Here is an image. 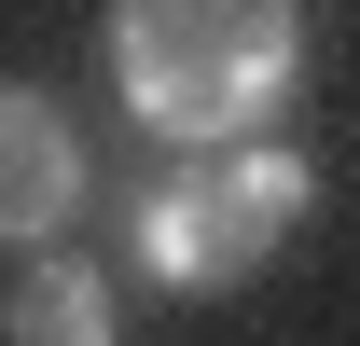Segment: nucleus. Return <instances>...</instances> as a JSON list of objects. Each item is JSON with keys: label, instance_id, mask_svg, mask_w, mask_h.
Instances as JSON below:
<instances>
[{"label": "nucleus", "instance_id": "1", "mask_svg": "<svg viewBox=\"0 0 360 346\" xmlns=\"http://www.w3.org/2000/svg\"><path fill=\"white\" fill-rule=\"evenodd\" d=\"M111 84L139 139H250L305 84V0H111Z\"/></svg>", "mask_w": 360, "mask_h": 346}, {"label": "nucleus", "instance_id": "2", "mask_svg": "<svg viewBox=\"0 0 360 346\" xmlns=\"http://www.w3.org/2000/svg\"><path fill=\"white\" fill-rule=\"evenodd\" d=\"M319 167L291 139H180V167L139 194V263L167 277V291H236V277H264L277 236L305 222Z\"/></svg>", "mask_w": 360, "mask_h": 346}, {"label": "nucleus", "instance_id": "3", "mask_svg": "<svg viewBox=\"0 0 360 346\" xmlns=\"http://www.w3.org/2000/svg\"><path fill=\"white\" fill-rule=\"evenodd\" d=\"M84 125L42 84H0V250H56L84 222Z\"/></svg>", "mask_w": 360, "mask_h": 346}, {"label": "nucleus", "instance_id": "4", "mask_svg": "<svg viewBox=\"0 0 360 346\" xmlns=\"http://www.w3.org/2000/svg\"><path fill=\"white\" fill-rule=\"evenodd\" d=\"M14 346H111L125 305H111V263H28V291L0 305Z\"/></svg>", "mask_w": 360, "mask_h": 346}]
</instances>
